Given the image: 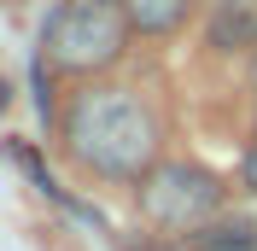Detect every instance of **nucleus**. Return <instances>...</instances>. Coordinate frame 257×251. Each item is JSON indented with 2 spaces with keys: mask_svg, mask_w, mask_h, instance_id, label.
Listing matches in <instances>:
<instances>
[{
  "mask_svg": "<svg viewBox=\"0 0 257 251\" xmlns=\"http://www.w3.org/2000/svg\"><path fill=\"white\" fill-rule=\"evenodd\" d=\"M135 30L117 0H59L41 24V64L64 82H94L128 53Z\"/></svg>",
  "mask_w": 257,
  "mask_h": 251,
  "instance_id": "f03ea898",
  "label": "nucleus"
},
{
  "mask_svg": "<svg viewBox=\"0 0 257 251\" xmlns=\"http://www.w3.org/2000/svg\"><path fill=\"white\" fill-rule=\"evenodd\" d=\"M117 6H123V18H128L135 35H146V41H170V35L193 18L199 0H117Z\"/></svg>",
  "mask_w": 257,
  "mask_h": 251,
  "instance_id": "20e7f679",
  "label": "nucleus"
},
{
  "mask_svg": "<svg viewBox=\"0 0 257 251\" xmlns=\"http://www.w3.org/2000/svg\"><path fill=\"white\" fill-rule=\"evenodd\" d=\"M205 6H257V0H205Z\"/></svg>",
  "mask_w": 257,
  "mask_h": 251,
  "instance_id": "1a4fd4ad",
  "label": "nucleus"
},
{
  "mask_svg": "<svg viewBox=\"0 0 257 251\" xmlns=\"http://www.w3.org/2000/svg\"><path fill=\"white\" fill-rule=\"evenodd\" d=\"M135 216L164 239H187L205 222L228 216V181L199 158H158L135 181Z\"/></svg>",
  "mask_w": 257,
  "mask_h": 251,
  "instance_id": "7ed1b4c3",
  "label": "nucleus"
},
{
  "mask_svg": "<svg viewBox=\"0 0 257 251\" xmlns=\"http://www.w3.org/2000/svg\"><path fill=\"white\" fill-rule=\"evenodd\" d=\"M176 251H257V222H245V216H216V222H205L199 234L176 239Z\"/></svg>",
  "mask_w": 257,
  "mask_h": 251,
  "instance_id": "423d86ee",
  "label": "nucleus"
},
{
  "mask_svg": "<svg viewBox=\"0 0 257 251\" xmlns=\"http://www.w3.org/2000/svg\"><path fill=\"white\" fill-rule=\"evenodd\" d=\"M245 70H251V88H257V35H251V47H245Z\"/></svg>",
  "mask_w": 257,
  "mask_h": 251,
  "instance_id": "6e6552de",
  "label": "nucleus"
},
{
  "mask_svg": "<svg viewBox=\"0 0 257 251\" xmlns=\"http://www.w3.org/2000/svg\"><path fill=\"white\" fill-rule=\"evenodd\" d=\"M240 187L257 193V129H251V141H245V152H240Z\"/></svg>",
  "mask_w": 257,
  "mask_h": 251,
  "instance_id": "0eeeda50",
  "label": "nucleus"
},
{
  "mask_svg": "<svg viewBox=\"0 0 257 251\" xmlns=\"http://www.w3.org/2000/svg\"><path fill=\"white\" fill-rule=\"evenodd\" d=\"M59 146L88 181L99 187H135L164 158V117L141 88L123 82H82L70 88V105L59 117Z\"/></svg>",
  "mask_w": 257,
  "mask_h": 251,
  "instance_id": "f257e3e1",
  "label": "nucleus"
},
{
  "mask_svg": "<svg viewBox=\"0 0 257 251\" xmlns=\"http://www.w3.org/2000/svg\"><path fill=\"white\" fill-rule=\"evenodd\" d=\"M257 35V6H210L205 47L210 53H245Z\"/></svg>",
  "mask_w": 257,
  "mask_h": 251,
  "instance_id": "39448f33",
  "label": "nucleus"
}]
</instances>
